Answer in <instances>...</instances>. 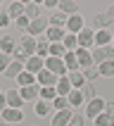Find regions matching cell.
<instances>
[{
    "instance_id": "836d02e7",
    "label": "cell",
    "mask_w": 114,
    "mask_h": 126,
    "mask_svg": "<svg viewBox=\"0 0 114 126\" xmlns=\"http://www.w3.org/2000/svg\"><path fill=\"white\" fill-rule=\"evenodd\" d=\"M64 55H67V48L62 43H50V57H59L62 60Z\"/></svg>"
},
{
    "instance_id": "d6986e66",
    "label": "cell",
    "mask_w": 114,
    "mask_h": 126,
    "mask_svg": "<svg viewBox=\"0 0 114 126\" xmlns=\"http://www.w3.org/2000/svg\"><path fill=\"white\" fill-rule=\"evenodd\" d=\"M112 17L107 12H100V14H95V31H107L109 29V24H112Z\"/></svg>"
},
{
    "instance_id": "9c48e42d",
    "label": "cell",
    "mask_w": 114,
    "mask_h": 126,
    "mask_svg": "<svg viewBox=\"0 0 114 126\" xmlns=\"http://www.w3.org/2000/svg\"><path fill=\"white\" fill-rule=\"evenodd\" d=\"M74 55H76L78 69H88V67H95V64H93V57H90V50L76 48V50H74Z\"/></svg>"
},
{
    "instance_id": "c3c4849f",
    "label": "cell",
    "mask_w": 114,
    "mask_h": 126,
    "mask_svg": "<svg viewBox=\"0 0 114 126\" xmlns=\"http://www.w3.org/2000/svg\"><path fill=\"white\" fill-rule=\"evenodd\" d=\"M112 48H114V38H112Z\"/></svg>"
},
{
    "instance_id": "ab89813d",
    "label": "cell",
    "mask_w": 114,
    "mask_h": 126,
    "mask_svg": "<svg viewBox=\"0 0 114 126\" xmlns=\"http://www.w3.org/2000/svg\"><path fill=\"white\" fill-rule=\"evenodd\" d=\"M12 24V19H10V14H7V10H0V29H5Z\"/></svg>"
},
{
    "instance_id": "ffe728a7",
    "label": "cell",
    "mask_w": 114,
    "mask_h": 126,
    "mask_svg": "<svg viewBox=\"0 0 114 126\" xmlns=\"http://www.w3.org/2000/svg\"><path fill=\"white\" fill-rule=\"evenodd\" d=\"M24 17H26V19H38V17H41V2H26V5H24Z\"/></svg>"
},
{
    "instance_id": "f1b7e54d",
    "label": "cell",
    "mask_w": 114,
    "mask_h": 126,
    "mask_svg": "<svg viewBox=\"0 0 114 126\" xmlns=\"http://www.w3.org/2000/svg\"><path fill=\"white\" fill-rule=\"evenodd\" d=\"M7 14H10V19H19V17H24V2H12V5L7 7Z\"/></svg>"
},
{
    "instance_id": "d590c367",
    "label": "cell",
    "mask_w": 114,
    "mask_h": 126,
    "mask_svg": "<svg viewBox=\"0 0 114 126\" xmlns=\"http://www.w3.org/2000/svg\"><path fill=\"white\" fill-rule=\"evenodd\" d=\"M95 126H114V117L112 114H98V117H95Z\"/></svg>"
},
{
    "instance_id": "cb8c5ba5",
    "label": "cell",
    "mask_w": 114,
    "mask_h": 126,
    "mask_svg": "<svg viewBox=\"0 0 114 126\" xmlns=\"http://www.w3.org/2000/svg\"><path fill=\"white\" fill-rule=\"evenodd\" d=\"M57 10H59V12H64L67 17H71V14H78V5L74 2V0H62Z\"/></svg>"
},
{
    "instance_id": "d6a6232c",
    "label": "cell",
    "mask_w": 114,
    "mask_h": 126,
    "mask_svg": "<svg viewBox=\"0 0 114 126\" xmlns=\"http://www.w3.org/2000/svg\"><path fill=\"white\" fill-rule=\"evenodd\" d=\"M41 100H48V102H52V100L57 98V91L55 86H45V88H41V95H38Z\"/></svg>"
},
{
    "instance_id": "8fae6325",
    "label": "cell",
    "mask_w": 114,
    "mask_h": 126,
    "mask_svg": "<svg viewBox=\"0 0 114 126\" xmlns=\"http://www.w3.org/2000/svg\"><path fill=\"white\" fill-rule=\"evenodd\" d=\"M71 117H74L71 107H69V110H62V112H55V114H52V121H50V126H67V124L71 121Z\"/></svg>"
},
{
    "instance_id": "e0dca14e",
    "label": "cell",
    "mask_w": 114,
    "mask_h": 126,
    "mask_svg": "<svg viewBox=\"0 0 114 126\" xmlns=\"http://www.w3.org/2000/svg\"><path fill=\"white\" fill-rule=\"evenodd\" d=\"M21 98H24V102H28V100H38V95H41V86L33 83V86H26V88H19Z\"/></svg>"
},
{
    "instance_id": "7c38bea8",
    "label": "cell",
    "mask_w": 114,
    "mask_h": 126,
    "mask_svg": "<svg viewBox=\"0 0 114 126\" xmlns=\"http://www.w3.org/2000/svg\"><path fill=\"white\" fill-rule=\"evenodd\" d=\"M24 69L31 71V74H38V71L45 69V60H43V57H38V55H33V57H28V60H26Z\"/></svg>"
},
{
    "instance_id": "5bb4252c",
    "label": "cell",
    "mask_w": 114,
    "mask_h": 126,
    "mask_svg": "<svg viewBox=\"0 0 114 126\" xmlns=\"http://www.w3.org/2000/svg\"><path fill=\"white\" fill-rule=\"evenodd\" d=\"M33 112L38 114V117H50V114L55 112L52 110V102H48V100H36V105H33Z\"/></svg>"
},
{
    "instance_id": "83f0119b",
    "label": "cell",
    "mask_w": 114,
    "mask_h": 126,
    "mask_svg": "<svg viewBox=\"0 0 114 126\" xmlns=\"http://www.w3.org/2000/svg\"><path fill=\"white\" fill-rule=\"evenodd\" d=\"M67 100H69V107H81V105L86 102V100H83V93L76 91V88H74V91L67 95Z\"/></svg>"
},
{
    "instance_id": "4dcf8cb0",
    "label": "cell",
    "mask_w": 114,
    "mask_h": 126,
    "mask_svg": "<svg viewBox=\"0 0 114 126\" xmlns=\"http://www.w3.org/2000/svg\"><path fill=\"white\" fill-rule=\"evenodd\" d=\"M62 60H64V67H67V71H78V62H76V55H74V52H67Z\"/></svg>"
},
{
    "instance_id": "bcb514c9",
    "label": "cell",
    "mask_w": 114,
    "mask_h": 126,
    "mask_svg": "<svg viewBox=\"0 0 114 126\" xmlns=\"http://www.w3.org/2000/svg\"><path fill=\"white\" fill-rule=\"evenodd\" d=\"M107 14H109V17H112V19H114V5L109 7V10H107Z\"/></svg>"
},
{
    "instance_id": "44dd1931",
    "label": "cell",
    "mask_w": 114,
    "mask_h": 126,
    "mask_svg": "<svg viewBox=\"0 0 114 126\" xmlns=\"http://www.w3.org/2000/svg\"><path fill=\"white\" fill-rule=\"evenodd\" d=\"M114 36L109 31H95V48H105V45H112Z\"/></svg>"
},
{
    "instance_id": "b9f144b4",
    "label": "cell",
    "mask_w": 114,
    "mask_h": 126,
    "mask_svg": "<svg viewBox=\"0 0 114 126\" xmlns=\"http://www.w3.org/2000/svg\"><path fill=\"white\" fill-rule=\"evenodd\" d=\"M67 126H86V119H83V114H74L71 117V121Z\"/></svg>"
},
{
    "instance_id": "5b68a950",
    "label": "cell",
    "mask_w": 114,
    "mask_h": 126,
    "mask_svg": "<svg viewBox=\"0 0 114 126\" xmlns=\"http://www.w3.org/2000/svg\"><path fill=\"white\" fill-rule=\"evenodd\" d=\"M105 102H107V100H102V98H93V100H88V105H86V117L95 119L98 114H102V112H105Z\"/></svg>"
},
{
    "instance_id": "f546056e",
    "label": "cell",
    "mask_w": 114,
    "mask_h": 126,
    "mask_svg": "<svg viewBox=\"0 0 114 126\" xmlns=\"http://www.w3.org/2000/svg\"><path fill=\"white\" fill-rule=\"evenodd\" d=\"M98 69H100V76L112 79V76H114V60H107V62H102Z\"/></svg>"
},
{
    "instance_id": "ba28073f",
    "label": "cell",
    "mask_w": 114,
    "mask_h": 126,
    "mask_svg": "<svg viewBox=\"0 0 114 126\" xmlns=\"http://www.w3.org/2000/svg\"><path fill=\"white\" fill-rule=\"evenodd\" d=\"M5 100H7V107H12V110H21V107H24V98H21L19 88L7 91L5 93Z\"/></svg>"
},
{
    "instance_id": "3957f363",
    "label": "cell",
    "mask_w": 114,
    "mask_h": 126,
    "mask_svg": "<svg viewBox=\"0 0 114 126\" xmlns=\"http://www.w3.org/2000/svg\"><path fill=\"white\" fill-rule=\"evenodd\" d=\"M76 41H78V48L93 50V48H95V29H88V26H86L83 31L76 36Z\"/></svg>"
},
{
    "instance_id": "ee69618b",
    "label": "cell",
    "mask_w": 114,
    "mask_h": 126,
    "mask_svg": "<svg viewBox=\"0 0 114 126\" xmlns=\"http://www.w3.org/2000/svg\"><path fill=\"white\" fill-rule=\"evenodd\" d=\"M7 110V100H5V93L0 91V112H5Z\"/></svg>"
},
{
    "instance_id": "2e32d148",
    "label": "cell",
    "mask_w": 114,
    "mask_h": 126,
    "mask_svg": "<svg viewBox=\"0 0 114 126\" xmlns=\"http://www.w3.org/2000/svg\"><path fill=\"white\" fill-rule=\"evenodd\" d=\"M36 55L38 57H50V41L45 38V36H41V38H36Z\"/></svg>"
},
{
    "instance_id": "7a4b0ae2",
    "label": "cell",
    "mask_w": 114,
    "mask_h": 126,
    "mask_svg": "<svg viewBox=\"0 0 114 126\" xmlns=\"http://www.w3.org/2000/svg\"><path fill=\"white\" fill-rule=\"evenodd\" d=\"M45 69L52 71L57 79L67 76L69 71H67V67H64V60H59V57H45Z\"/></svg>"
},
{
    "instance_id": "4316f807",
    "label": "cell",
    "mask_w": 114,
    "mask_h": 126,
    "mask_svg": "<svg viewBox=\"0 0 114 126\" xmlns=\"http://www.w3.org/2000/svg\"><path fill=\"white\" fill-rule=\"evenodd\" d=\"M67 76H69V83H71V88H76V91H81V88H83L86 79H83V74H81V71H69Z\"/></svg>"
},
{
    "instance_id": "f6af8a7d",
    "label": "cell",
    "mask_w": 114,
    "mask_h": 126,
    "mask_svg": "<svg viewBox=\"0 0 114 126\" xmlns=\"http://www.w3.org/2000/svg\"><path fill=\"white\" fill-rule=\"evenodd\" d=\"M45 7H50V10H55V7H59V2H57V0H45Z\"/></svg>"
},
{
    "instance_id": "7402d4cb",
    "label": "cell",
    "mask_w": 114,
    "mask_h": 126,
    "mask_svg": "<svg viewBox=\"0 0 114 126\" xmlns=\"http://www.w3.org/2000/svg\"><path fill=\"white\" fill-rule=\"evenodd\" d=\"M55 91H57V95H69L74 88H71V83H69V76H62V79H57V86H55Z\"/></svg>"
},
{
    "instance_id": "1f68e13d",
    "label": "cell",
    "mask_w": 114,
    "mask_h": 126,
    "mask_svg": "<svg viewBox=\"0 0 114 126\" xmlns=\"http://www.w3.org/2000/svg\"><path fill=\"white\" fill-rule=\"evenodd\" d=\"M62 45L67 48V52H74V50L78 48V41H76V36H74V33H67V36H64V41H62Z\"/></svg>"
},
{
    "instance_id": "9a60e30c",
    "label": "cell",
    "mask_w": 114,
    "mask_h": 126,
    "mask_svg": "<svg viewBox=\"0 0 114 126\" xmlns=\"http://www.w3.org/2000/svg\"><path fill=\"white\" fill-rule=\"evenodd\" d=\"M64 36H67V29H57V26H48V31H45V38H48L50 43H62Z\"/></svg>"
},
{
    "instance_id": "7bdbcfd3",
    "label": "cell",
    "mask_w": 114,
    "mask_h": 126,
    "mask_svg": "<svg viewBox=\"0 0 114 126\" xmlns=\"http://www.w3.org/2000/svg\"><path fill=\"white\" fill-rule=\"evenodd\" d=\"M105 114H112V117H114V102H112V100L105 102Z\"/></svg>"
},
{
    "instance_id": "74e56055",
    "label": "cell",
    "mask_w": 114,
    "mask_h": 126,
    "mask_svg": "<svg viewBox=\"0 0 114 126\" xmlns=\"http://www.w3.org/2000/svg\"><path fill=\"white\" fill-rule=\"evenodd\" d=\"M81 93H83V100H93V98H98V95H95V83H88V81L83 83Z\"/></svg>"
},
{
    "instance_id": "8d00e7d4",
    "label": "cell",
    "mask_w": 114,
    "mask_h": 126,
    "mask_svg": "<svg viewBox=\"0 0 114 126\" xmlns=\"http://www.w3.org/2000/svg\"><path fill=\"white\" fill-rule=\"evenodd\" d=\"M83 79L88 81V83H93L95 79H100V69H98V67H88V69H83Z\"/></svg>"
},
{
    "instance_id": "30bf717a",
    "label": "cell",
    "mask_w": 114,
    "mask_h": 126,
    "mask_svg": "<svg viewBox=\"0 0 114 126\" xmlns=\"http://www.w3.org/2000/svg\"><path fill=\"white\" fill-rule=\"evenodd\" d=\"M36 83L41 86V88H45V86H57V76L52 74V71L43 69V71H38V74H36Z\"/></svg>"
},
{
    "instance_id": "277c9868",
    "label": "cell",
    "mask_w": 114,
    "mask_h": 126,
    "mask_svg": "<svg viewBox=\"0 0 114 126\" xmlns=\"http://www.w3.org/2000/svg\"><path fill=\"white\" fill-rule=\"evenodd\" d=\"M48 26H50V21L43 19V17H38V19H33L31 24H28V31H26V33L31 36V38H41V36H45Z\"/></svg>"
},
{
    "instance_id": "60d3db41",
    "label": "cell",
    "mask_w": 114,
    "mask_h": 126,
    "mask_svg": "<svg viewBox=\"0 0 114 126\" xmlns=\"http://www.w3.org/2000/svg\"><path fill=\"white\" fill-rule=\"evenodd\" d=\"M12 62V55H5V52H0V71H5Z\"/></svg>"
},
{
    "instance_id": "d4e9b609",
    "label": "cell",
    "mask_w": 114,
    "mask_h": 126,
    "mask_svg": "<svg viewBox=\"0 0 114 126\" xmlns=\"http://www.w3.org/2000/svg\"><path fill=\"white\" fill-rule=\"evenodd\" d=\"M17 83H19V88H26V86H33L36 83V74H31V71H21L19 76H17Z\"/></svg>"
},
{
    "instance_id": "484cf974",
    "label": "cell",
    "mask_w": 114,
    "mask_h": 126,
    "mask_svg": "<svg viewBox=\"0 0 114 126\" xmlns=\"http://www.w3.org/2000/svg\"><path fill=\"white\" fill-rule=\"evenodd\" d=\"M21 71H24V64H21V62H14V60H12V62H10V67H7L2 74H5L7 79H17Z\"/></svg>"
},
{
    "instance_id": "7dc6e473",
    "label": "cell",
    "mask_w": 114,
    "mask_h": 126,
    "mask_svg": "<svg viewBox=\"0 0 114 126\" xmlns=\"http://www.w3.org/2000/svg\"><path fill=\"white\" fill-rule=\"evenodd\" d=\"M5 124H7V121H5V119H2V114H0V126H5Z\"/></svg>"
},
{
    "instance_id": "6da1fadb",
    "label": "cell",
    "mask_w": 114,
    "mask_h": 126,
    "mask_svg": "<svg viewBox=\"0 0 114 126\" xmlns=\"http://www.w3.org/2000/svg\"><path fill=\"white\" fill-rule=\"evenodd\" d=\"M90 57H93V64H102L107 60H114V48L112 45H105V48H93L90 50Z\"/></svg>"
},
{
    "instance_id": "4fadbf2b",
    "label": "cell",
    "mask_w": 114,
    "mask_h": 126,
    "mask_svg": "<svg viewBox=\"0 0 114 126\" xmlns=\"http://www.w3.org/2000/svg\"><path fill=\"white\" fill-rule=\"evenodd\" d=\"M14 48H17V38L14 36H0V52H5V55H12Z\"/></svg>"
},
{
    "instance_id": "f35d334b",
    "label": "cell",
    "mask_w": 114,
    "mask_h": 126,
    "mask_svg": "<svg viewBox=\"0 0 114 126\" xmlns=\"http://www.w3.org/2000/svg\"><path fill=\"white\" fill-rule=\"evenodd\" d=\"M28 24H31V19H26V17H19V19H14V26L19 29V31H28Z\"/></svg>"
},
{
    "instance_id": "8992f818",
    "label": "cell",
    "mask_w": 114,
    "mask_h": 126,
    "mask_svg": "<svg viewBox=\"0 0 114 126\" xmlns=\"http://www.w3.org/2000/svg\"><path fill=\"white\" fill-rule=\"evenodd\" d=\"M83 29H86V21H83V17H81V14H71L69 19H67V33L78 36Z\"/></svg>"
},
{
    "instance_id": "52a82bcc",
    "label": "cell",
    "mask_w": 114,
    "mask_h": 126,
    "mask_svg": "<svg viewBox=\"0 0 114 126\" xmlns=\"http://www.w3.org/2000/svg\"><path fill=\"white\" fill-rule=\"evenodd\" d=\"M17 45H19V50L24 52V55H28V57H33V55H36V38H31L28 33L21 36Z\"/></svg>"
},
{
    "instance_id": "e575fe53",
    "label": "cell",
    "mask_w": 114,
    "mask_h": 126,
    "mask_svg": "<svg viewBox=\"0 0 114 126\" xmlns=\"http://www.w3.org/2000/svg\"><path fill=\"white\" fill-rule=\"evenodd\" d=\"M52 110H55V112H62V110H69V100L64 98V95H57V98L52 100Z\"/></svg>"
},
{
    "instance_id": "603a6c76",
    "label": "cell",
    "mask_w": 114,
    "mask_h": 126,
    "mask_svg": "<svg viewBox=\"0 0 114 126\" xmlns=\"http://www.w3.org/2000/svg\"><path fill=\"white\" fill-rule=\"evenodd\" d=\"M67 19H69V17H67V14L64 12H59V10H57L55 14H52V17H50V26H57V29H67Z\"/></svg>"
},
{
    "instance_id": "ac0fdd59",
    "label": "cell",
    "mask_w": 114,
    "mask_h": 126,
    "mask_svg": "<svg viewBox=\"0 0 114 126\" xmlns=\"http://www.w3.org/2000/svg\"><path fill=\"white\" fill-rule=\"evenodd\" d=\"M0 114H2V119H5L7 124H19V121L24 119L21 110H12V107H7L5 112H0Z\"/></svg>"
}]
</instances>
